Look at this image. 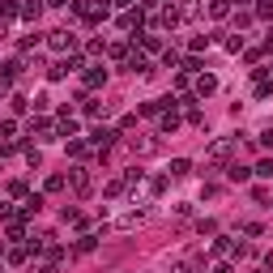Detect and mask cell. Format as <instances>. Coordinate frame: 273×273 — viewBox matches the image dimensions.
<instances>
[{
	"mask_svg": "<svg viewBox=\"0 0 273 273\" xmlns=\"http://www.w3.org/2000/svg\"><path fill=\"white\" fill-rule=\"evenodd\" d=\"M47 5H52V9H64V5H73V0H47Z\"/></svg>",
	"mask_w": 273,
	"mask_h": 273,
	"instance_id": "obj_17",
	"label": "cell"
},
{
	"mask_svg": "<svg viewBox=\"0 0 273 273\" xmlns=\"http://www.w3.org/2000/svg\"><path fill=\"white\" fill-rule=\"evenodd\" d=\"M231 13V5H227V0H213V17H227Z\"/></svg>",
	"mask_w": 273,
	"mask_h": 273,
	"instance_id": "obj_14",
	"label": "cell"
},
{
	"mask_svg": "<svg viewBox=\"0 0 273 273\" xmlns=\"http://www.w3.org/2000/svg\"><path fill=\"white\" fill-rule=\"evenodd\" d=\"M5 90H9V86H5V81H0V94H5Z\"/></svg>",
	"mask_w": 273,
	"mask_h": 273,
	"instance_id": "obj_21",
	"label": "cell"
},
{
	"mask_svg": "<svg viewBox=\"0 0 273 273\" xmlns=\"http://www.w3.org/2000/svg\"><path fill=\"white\" fill-rule=\"evenodd\" d=\"M111 5H120V9H128V5H133V0H111Z\"/></svg>",
	"mask_w": 273,
	"mask_h": 273,
	"instance_id": "obj_20",
	"label": "cell"
},
{
	"mask_svg": "<svg viewBox=\"0 0 273 273\" xmlns=\"http://www.w3.org/2000/svg\"><path fill=\"white\" fill-rule=\"evenodd\" d=\"M39 273H60V269H56V265H43V269H39Z\"/></svg>",
	"mask_w": 273,
	"mask_h": 273,
	"instance_id": "obj_19",
	"label": "cell"
},
{
	"mask_svg": "<svg viewBox=\"0 0 273 273\" xmlns=\"http://www.w3.org/2000/svg\"><path fill=\"white\" fill-rule=\"evenodd\" d=\"M111 137H115L111 128H94V133H90V141H94V145H103V150L111 145Z\"/></svg>",
	"mask_w": 273,
	"mask_h": 273,
	"instance_id": "obj_6",
	"label": "cell"
},
{
	"mask_svg": "<svg viewBox=\"0 0 273 273\" xmlns=\"http://www.w3.org/2000/svg\"><path fill=\"white\" fill-rule=\"evenodd\" d=\"M103 81H107V68H90V73H86V86H90V90H98Z\"/></svg>",
	"mask_w": 273,
	"mask_h": 273,
	"instance_id": "obj_7",
	"label": "cell"
},
{
	"mask_svg": "<svg viewBox=\"0 0 273 273\" xmlns=\"http://www.w3.org/2000/svg\"><path fill=\"white\" fill-rule=\"evenodd\" d=\"M133 26H141V13H124L120 17V30H133Z\"/></svg>",
	"mask_w": 273,
	"mask_h": 273,
	"instance_id": "obj_11",
	"label": "cell"
},
{
	"mask_svg": "<svg viewBox=\"0 0 273 273\" xmlns=\"http://www.w3.org/2000/svg\"><path fill=\"white\" fill-rule=\"evenodd\" d=\"M231 150H235V137H222V141H213V145H209V154H205V158H209V162H222Z\"/></svg>",
	"mask_w": 273,
	"mask_h": 273,
	"instance_id": "obj_1",
	"label": "cell"
},
{
	"mask_svg": "<svg viewBox=\"0 0 273 273\" xmlns=\"http://www.w3.org/2000/svg\"><path fill=\"white\" fill-rule=\"evenodd\" d=\"M247 175H252V171H247V167H239V162H235V167H231V180H235V184H243Z\"/></svg>",
	"mask_w": 273,
	"mask_h": 273,
	"instance_id": "obj_12",
	"label": "cell"
},
{
	"mask_svg": "<svg viewBox=\"0 0 273 273\" xmlns=\"http://www.w3.org/2000/svg\"><path fill=\"white\" fill-rule=\"evenodd\" d=\"M213 273H231V265H213Z\"/></svg>",
	"mask_w": 273,
	"mask_h": 273,
	"instance_id": "obj_18",
	"label": "cell"
},
{
	"mask_svg": "<svg viewBox=\"0 0 273 273\" xmlns=\"http://www.w3.org/2000/svg\"><path fill=\"white\" fill-rule=\"evenodd\" d=\"M256 13H260V17H273V5H260V9H256Z\"/></svg>",
	"mask_w": 273,
	"mask_h": 273,
	"instance_id": "obj_16",
	"label": "cell"
},
{
	"mask_svg": "<svg viewBox=\"0 0 273 273\" xmlns=\"http://www.w3.org/2000/svg\"><path fill=\"white\" fill-rule=\"evenodd\" d=\"M73 188H77V192H86V188H90V180H86V171H81V167L73 171Z\"/></svg>",
	"mask_w": 273,
	"mask_h": 273,
	"instance_id": "obj_9",
	"label": "cell"
},
{
	"mask_svg": "<svg viewBox=\"0 0 273 273\" xmlns=\"http://www.w3.org/2000/svg\"><path fill=\"white\" fill-rule=\"evenodd\" d=\"M213 90H218V77H209V73H201L196 77V94H201V98H209V94Z\"/></svg>",
	"mask_w": 273,
	"mask_h": 273,
	"instance_id": "obj_2",
	"label": "cell"
},
{
	"mask_svg": "<svg viewBox=\"0 0 273 273\" xmlns=\"http://www.w3.org/2000/svg\"><path fill=\"white\" fill-rule=\"evenodd\" d=\"M260 141H265V145H273V124L265 128V133H260Z\"/></svg>",
	"mask_w": 273,
	"mask_h": 273,
	"instance_id": "obj_15",
	"label": "cell"
},
{
	"mask_svg": "<svg viewBox=\"0 0 273 273\" xmlns=\"http://www.w3.org/2000/svg\"><path fill=\"white\" fill-rule=\"evenodd\" d=\"M201 17V0H184L180 5V21H196Z\"/></svg>",
	"mask_w": 273,
	"mask_h": 273,
	"instance_id": "obj_3",
	"label": "cell"
},
{
	"mask_svg": "<svg viewBox=\"0 0 273 273\" xmlns=\"http://www.w3.org/2000/svg\"><path fill=\"white\" fill-rule=\"evenodd\" d=\"M47 43H52L56 52H64V47H73V34H68V30H52V39H47Z\"/></svg>",
	"mask_w": 273,
	"mask_h": 273,
	"instance_id": "obj_4",
	"label": "cell"
},
{
	"mask_svg": "<svg viewBox=\"0 0 273 273\" xmlns=\"http://www.w3.org/2000/svg\"><path fill=\"white\" fill-rule=\"evenodd\" d=\"M269 73H273V64H269Z\"/></svg>",
	"mask_w": 273,
	"mask_h": 273,
	"instance_id": "obj_22",
	"label": "cell"
},
{
	"mask_svg": "<svg viewBox=\"0 0 273 273\" xmlns=\"http://www.w3.org/2000/svg\"><path fill=\"white\" fill-rule=\"evenodd\" d=\"M175 128H180V115L167 111V115H162V133H175Z\"/></svg>",
	"mask_w": 273,
	"mask_h": 273,
	"instance_id": "obj_8",
	"label": "cell"
},
{
	"mask_svg": "<svg viewBox=\"0 0 273 273\" xmlns=\"http://www.w3.org/2000/svg\"><path fill=\"white\" fill-rule=\"evenodd\" d=\"M256 175H265V180H273V158H260V162H256Z\"/></svg>",
	"mask_w": 273,
	"mask_h": 273,
	"instance_id": "obj_10",
	"label": "cell"
},
{
	"mask_svg": "<svg viewBox=\"0 0 273 273\" xmlns=\"http://www.w3.org/2000/svg\"><path fill=\"white\" fill-rule=\"evenodd\" d=\"M188 171H192V162H188V158H175L171 167H167V175H171V180H180V175H188Z\"/></svg>",
	"mask_w": 273,
	"mask_h": 273,
	"instance_id": "obj_5",
	"label": "cell"
},
{
	"mask_svg": "<svg viewBox=\"0 0 273 273\" xmlns=\"http://www.w3.org/2000/svg\"><path fill=\"white\" fill-rule=\"evenodd\" d=\"M21 13H26V17L34 21V17H39V13H43V5H39V0H30V5H26V9H21Z\"/></svg>",
	"mask_w": 273,
	"mask_h": 273,
	"instance_id": "obj_13",
	"label": "cell"
}]
</instances>
